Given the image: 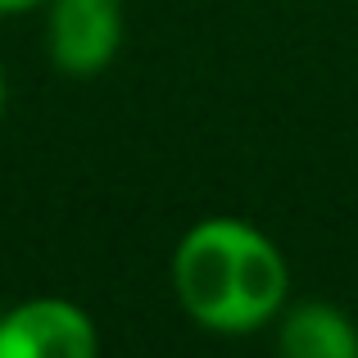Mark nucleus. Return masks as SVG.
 I'll use <instances>...</instances> for the list:
<instances>
[{
  "label": "nucleus",
  "mask_w": 358,
  "mask_h": 358,
  "mask_svg": "<svg viewBox=\"0 0 358 358\" xmlns=\"http://www.w3.org/2000/svg\"><path fill=\"white\" fill-rule=\"evenodd\" d=\"M290 290L286 254L241 218H204L173 250V295L195 327L245 336L281 313Z\"/></svg>",
  "instance_id": "1"
},
{
  "label": "nucleus",
  "mask_w": 358,
  "mask_h": 358,
  "mask_svg": "<svg viewBox=\"0 0 358 358\" xmlns=\"http://www.w3.org/2000/svg\"><path fill=\"white\" fill-rule=\"evenodd\" d=\"M45 50L69 78H96L122 45V0H45Z\"/></svg>",
  "instance_id": "2"
},
{
  "label": "nucleus",
  "mask_w": 358,
  "mask_h": 358,
  "mask_svg": "<svg viewBox=\"0 0 358 358\" xmlns=\"http://www.w3.org/2000/svg\"><path fill=\"white\" fill-rule=\"evenodd\" d=\"M0 358H100V336L73 299H27L0 313Z\"/></svg>",
  "instance_id": "3"
},
{
  "label": "nucleus",
  "mask_w": 358,
  "mask_h": 358,
  "mask_svg": "<svg viewBox=\"0 0 358 358\" xmlns=\"http://www.w3.org/2000/svg\"><path fill=\"white\" fill-rule=\"evenodd\" d=\"M277 358H358V327L336 304H295L281 313Z\"/></svg>",
  "instance_id": "4"
},
{
  "label": "nucleus",
  "mask_w": 358,
  "mask_h": 358,
  "mask_svg": "<svg viewBox=\"0 0 358 358\" xmlns=\"http://www.w3.org/2000/svg\"><path fill=\"white\" fill-rule=\"evenodd\" d=\"M45 0H0V14H23V9H36Z\"/></svg>",
  "instance_id": "5"
},
{
  "label": "nucleus",
  "mask_w": 358,
  "mask_h": 358,
  "mask_svg": "<svg viewBox=\"0 0 358 358\" xmlns=\"http://www.w3.org/2000/svg\"><path fill=\"white\" fill-rule=\"evenodd\" d=\"M5 100H9V87H5V73H0V114H5Z\"/></svg>",
  "instance_id": "6"
}]
</instances>
